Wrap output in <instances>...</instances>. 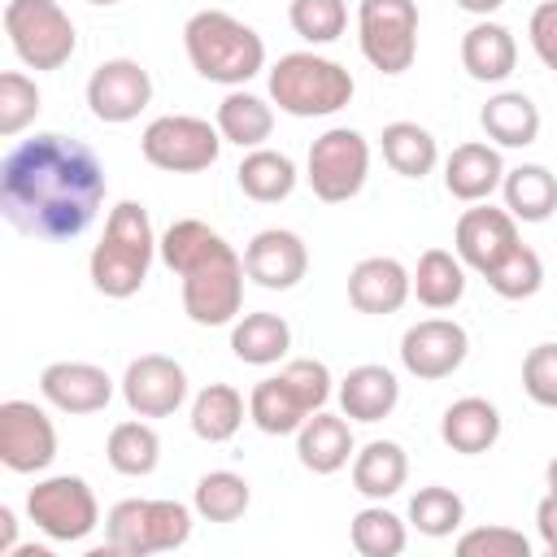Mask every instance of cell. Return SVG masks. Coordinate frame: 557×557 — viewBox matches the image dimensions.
<instances>
[{
  "label": "cell",
  "mask_w": 557,
  "mask_h": 557,
  "mask_svg": "<svg viewBox=\"0 0 557 557\" xmlns=\"http://www.w3.org/2000/svg\"><path fill=\"white\" fill-rule=\"evenodd\" d=\"M104 205L100 157L61 131L17 139L0 161V213L30 239H78Z\"/></svg>",
  "instance_id": "1"
},
{
  "label": "cell",
  "mask_w": 557,
  "mask_h": 557,
  "mask_svg": "<svg viewBox=\"0 0 557 557\" xmlns=\"http://www.w3.org/2000/svg\"><path fill=\"white\" fill-rule=\"evenodd\" d=\"M152 257H157V235H152L148 209L139 200H117L104 218L100 244L87 257L91 287L109 300H126L144 287Z\"/></svg>",
  "instance_id": "2"
},
{
  "label": "cell",
  "mask_w": 557,
  "mask_h": 557,
  "mask_svg": "<svg viewBox=\"0 0 557 557\" xmlns=\"http://www.w3.org/2000/svg\"><path fill=\"white\" fill-rule=\"evenodd\" d=\"M183 48L187 61L200 78L222 83V87H244L252 74L265 70V44L261 35L231 17L226 9H200L183 26Z\"/></svg>",
  "instance_id": "3"
},
{
  "label": "cell",
  "mask_w": 557,
  "mask_h": 557,
  "mask_svg": "<svg viewBox=\"0 0 557 557\" xmlns=\"http://www.w3.org/2000/svg\"><path fill=\"white\" fill-rule=\"evenodd\" d=\"M352 74L318 52H287L270 70V100L292 117H331L352 100Z\"/></svg>",
  "instance_id": "4"
},
{
  "label": "cell",
  "mask_w": 557,
  "mask_h": 557,
  "mask_svg": "<svg viewBox=\"0 0 557 557\" xmlns=\"http://www.w3.org/2000/svg\"><path fill=\"white\" fill-rule=\"evenodd\" d=\"M104 535L122 557L174 553L191 540V509L183 500H117L104 518Z\"/></svg>",
  "instance_id": "5"
},
{
  "label": "cell",
  "mask_w": 557,
  "mask_h": 557,
  "mask_svg": "<svg viewBox=\"0 0 557 557\" xmlns=\"http://www.w3.org/2000/svg\"><path fill=\"white\" fill-rule=\"evenodd\" d=\"M4 35L26 70H61L78 48L74 22L57 0H9Z\"/></svg>",
  "instance_id": "6"
},
{
  "label": "cell",
  "mask_w": 557,
  "mask_h": 557,
  "mask_svg": "<svg viewBox=\"0 0 557 557\" xmlns=\"http://www.w3.org/2000/svg\"><path fill=\"white\" fill-rule=\"evenodd\" d=\"M183 278V313L196 326H226L244 309V257L222 239L209 257H200Z\"/></svg>",
  "instance_id": "7"
},
{
  "label": "cell",
  "mask_w": 557,
  "mask_h": 557,
  "mask_svg": "<svg viewBox=\"0 0 557 557\" xmlns=\"http://www.w3.org/2000/svg\"><path fill=\"white\" fill-rule=\"evenodd\" d=\"M222 131L209 126L205 117H191V113H165V117H152L139 135V152L148 165L165 170V174H200L218 161L222 152Z\"/></svg>",
  "instance_id": "8"
},
{
  "label": "cell",
  "mask_w": 557,
  "mask_h": 557,
  "mask_svg": "<svg viewBox=\"0 0 557 557\" xmlns=\"http://www.w3.org/2000/svg\"><path fill=\"white\" fill-rule=\"evenodd\" d=\"M357 44L379 74H405L418 57V4L413 0H361Z\"/></svg>",
  "instance_id": "9"
},
{
  "label": "cell",
  "mask_w": 557,
  "mask_h": 557,
  "mask_svg": "<svg viewBox=\"0 0 557 557\" xmlns=\"http://www.w3.org/2000/svg\"><path fill=\"white\" fill-rule=\"evenodd\" d=\"M370 174V144L361 131L352 126H331L309 144V161H305V178L313 187L318 200L326 205H344L366 187Z\"/></svg>",
  "instance_id": "10"
},
{
  "label": "cell",
  "mask_w": 557,
  "mask_h": 557,
  "mask_svg": "<svg viewBox=\"0 0 557 557\" xmlns=\"http://www.w3.org/2000/svg\"><path fill=\"white\" fill-rule=\"evenodd\" d=\"M26 513L30 522L57 540V544H78L96 531L100 522V505H96V492L87 487V479L78 474H52V479H39L30 492H26Z\"/></svg>",
  "instance_id": "11"
},
{
  "label": "cell",
  "mask_w": 557,
  "mask_h": 557,
  "mask_svg": "<svg viewBox=\"0 0 557 557\" xmlns=\"http://www.w3.org/2000/svg\"><path fill=\"white\" fill-rule=\"evenodd\" d=\"M57 457V426L35 400L0 405V461L13 474H39Z\"/></svg>",
  "instance_id": "12"
},
{
  "label": "cell",
  "mask_w": 557,
  "mask_h": 557,
  "mask_svg": "<svg viewBox=\"0 0 557 557\" xmlns=\"http://www.w3.org/2000/svg\"><path fill=\"white\" fill-rule=\"evenodd\" d=\"M466 352H470V335L453 318H422L400 335V366L422 383H440L457 374Z\"/></svg>",
  "instance_id": "13"
},
{
  "label": "cell",
  "mask_w": 557,
  "mask_h": 557,
  "mask_svg": "<svg viewBox=\"0 0 557 557\" xmlns=\"http://www.w3.org/2000/svg\"><path fill=\"white\" fill-rule=\"evenodd\" d=\"M152 100V78L139 61L131 57H109L91 70L87 78V104L100 122L109 126H122V122H135Z\"/></svg>",
  "instance_id": "14"
},
{
  "label": "cell",
  "mask_w": 557,
  "mask_h": 557,
  "mask_svg": "<svg viewBox=\"0 0 557 557\" xmlns=\"http://www.w3.org/2000/svg\"><path fill=\"white\" fill-rule=\"evenodd\" d=\"M122 400L139 418H170L187 400V370L165 352H144L122 374Z\"/></svg>",
  "instance_id": "15"
},
{
  "label": "cell",
  "mask_w": 557,
  "mask_h": 557,
  "mask_svg": "<svg viewBox=\"0 0 557 557\" xmlns=\"http://www.w3.org/2000/svg\"><path fill=\"white\" fill-rule=\"evenodd\" d=\"M518 244H522L518 239V218L509 209H492L487 200H479L474 209H466L457 218V231H453V252L470 270H479V274H487L492 265H500Z\"/></svg>",
  "instance_id": "16"
},
{
  "label": "cell",
  "mask_w": 557,
  "mask_h": 557,
  "mask_svg": "<svg viewBox=\"0 0 557 557\" xmlns=\"http://www.w3.org/2000/svg\"><path fill=\"white\" fill-rule=\"evenodd\" d=\"M244 274L265 292H292L309 274V248L296 231L265 226L244 248Z\"/></svg>",
  "instance_id": "17"
},
{
  "label": "cell",
  "mask_w": 557,
  "mask_h": 557,
  "mask_svg": "<svg viewBox=\"0 0 557 557\" xmlns=\"http://www.w3.org/2000/svg\"><path fill=\"white\" fill-rule=\"evenodd\" d=\"M39 392L61 413H100L113 400V379L91 361H52L39 374Z\"/></svg>",
  "instance_id": "18"
},
{
  "label": "cell",
  "mask_w": 557,
  "mask_h": 557,
  "mask_svg": "<svg viewBox=\"0 0 557 557\" xmlns=\"http://www.w3.org/2000/svg\"><path fill=\"white\" fill-rule=\"evenodd\" d=\"M413 296V274L396 257H361L348 270V300L357 313H396Z\"/></svg>",
  "instance_id": "19"
},
{
  "label": "cell",
  "mask_w": 557,
  "mask_h": 557,
  "mask_svg": "<svg viewBox=\"0 0 557 557\" xmlns=\"http://www.w3.org/2000/svg\"><path fill=\"white\" fill-rule=\"evenodd\" d=\"M500 183H505V161H500V148L496 144L470 139V144H457L448 152V161H444V187L461 205L487 200Z\"/></svg>",
  "instance_id": "20"
},
{
  "label": "cell",
  "mask_w": 557,
  "mask_h": 557,
  "mask_svg": "<svg viewBox=\"0 0 557 557\" xmlns=\"http://www.w3.org/2000/svg\"><path fill=\"white\" fill-rule=\"evenodd\" d=\"M352 453H357L352 426H348V418H339V413L318 409V413H309V418L300 422V431H296V457H300V466L313 470V474H335V470H344V466L352 461Z\"/></svg>",
  "instance_id": "21"
},
{
  "label": "cell",
  "mask_w": 557,
  "mask_h": 557,
  "mask_svg": "<svg viewBox=\"0 0 557 557\" xmlns=\"http://www.w3.org/2000/svg\"><path fill=\"white\" fill-rule=\"evenodd\" d=\"M400 400V383L387 366H352L344 379H339V409L344 418L352 422H383Z\"/></svg>",
  "instance_id": "22"
},
{
  "label": "cell",
  "mask_w": 557,
  "mask_h": 557,
  "mask_svg": "<svg viewBox=\"0 0 557 557\" xmlns=\"http://www.w3.org/2000/svg\"><path fill=\"white\" fill-rule=\"evenodd\" d=\"M440 440L453 448V453H466V457H479L487 453L496 440H500V409L483 396H461L444 409L440 418Z\"/></svg>",
  "instance_id": "23"
},
{
  "label": "cell",
  "mask_w": 557,
  "mask_h": 557,
  "mask_svg": "<svg viewBox=\"0 0 557 557\" xmlns=\"http://www.w3.org/2000/svg\"><path fill=\"white\" fill-rule=\"evenodd\" d=\"M461 65L474 83H505L518 65V44L509 35V26L500 22H474L461 35Z\"/></svg>",
  "instance_id": "24"
},
{
  "label": "cell",
  "mask_w": 557,
  "mask_h": 557,
  "mask_svg": "<svg viewBox=\"0 0 557 557\" xmlns=\"http://www.w3.org/2000/svg\"><path fill=\"white\" fill-rule=\"evenodd\" d=\"M479 126L496 148H527L540 139V109L522 91H496L479 109Z\"/></svg>",
  "instance_id": "25"
},
{
  "label": "cell",
  "mask_w": 557,
  "mask_h": 557,
  "mask_svg": "<svg viewBox=\"0 0 557 557\" xmlns=\"http://www.w3.org/2000/svg\"><path fill=\"white\" fill-rule=\"evenodd\" d=\"M296 161L287 157V152H274V148H248V157L239 161V170H235V183H239V191L248 196V200H257V205H278V200H287L292 191H296Z\"/></svg>",
  "instance_id": "26"
},
{
  "label": "cell",
  "mask_w": 557,
  "mask_h": 557,
  "mask_svg": "<svg viewBox=\"0 0 557 557\" xmlns=\"http://www.w3.org/2000/svg\"><path fill=\"white\" fill-rule=\"evenodd\" d=\"M409 457L396 440H370L361 453H352V487L370 500H387L405 487Z\"/></svg>",
  "instance_id": "27"
},
{
  "label": "cell",
  "mask_w": 557,
  "mask_h": 557,
  "mask_svg": "<svg viewBox=\"0 0 557 557\" xmlns=\"http://www.w3.org/2000/svg\"><path fill=\"white\" fill-rule=\"evenodd\" d=\"M500 196L518 222H548L557 213V174L535 161L513 165V170H505Z\"/></svg>",
  "instance_id": "28"
},
{
  "label": "cell",
  "mask_w": 557,
  "mask_h": 557,
  "mask_svg": "<svg viewBox=\"0 0 557 557\" xmlns=\"http://www.w3.org/2000/svg\"><path fill=\"white\" fill-rule=\"evenodd\" d=\"M292 348V326L283 313H244L235 326H231V352L244 361V366H274L283 361Z\"/></svg>",
  "instance_id": "29"
},
{
  "label": "cell",
  "mask_w": 557,
  "mask_h": 557,
  "mask_svg": "<svg viewBox=\"0 0 557 557\" xmlns=\"http://www.w3.org/2000/svg\"><path fill=\"white\" fill-rule=\"evenodd\" d=\"M213 126L235 148H261L270 139V131H274V109H270V100H261V96H252L244 87H231L222 96V104H218V122Z\"/></svg>",
  "instance_id": "30"
},
{
  "label": "cell",
  "mask_w": 557,
  "mask_h": 557,
  "mask_svg": "<svg viewBox=\"0 0 557 557\" xmlns=\"http://www.w3.org/2000/svg\"><path fill=\"white\" fill-rule=\"evenodd\" d=\"M244 413H248V400L239 396V387L231 383H209L196 392L191 400V431L196 440L205 444H226L239 426H244Z\"/></svg>",
  "instance_id": "31"
},
{
  "label": "cell",
  "mask_w": 557,
  "mask_h": 557,
  "mask_svg": "<svg viewBox=\"0 0 557 557\" xmlns=\"http://www.w3.org/2000/svg\"><path fill=\"white\" fill-rule=\"evenodd\" d=\"M379 148H383V161L400 174V178H426L440 161V144L426 126L418 122H387L383 135H379Z\"/></svg>",
  "instance_id": "32"
},
{
  "label": "cell",
  "mask_w": 557,
  "mask_h": 557,
  "mask_svg": "<svg viewBox=\"0 0 557 557\" xmlns=\"http://www.w3.org/2000/svg\"><path fill=\"white\" fill-rule=\"evenodd\" d=\"M413 296L426 309H453L466 296V261L448 248H426L413 270Z\"/></svg>",
  "instance_id": "33"
},
{
  "label": "cell",
  "mask_w": 557,
  "mask_h": 557,
  "mask_svg": "<svg viewBox=\"0 0 557 557\" xmlns=\"http://www.w3.org/2000/svg\"><path fill=\"white\" fill-rule=\"evenodd\" d=\"M248 418L265 435H296L300 422L309 418V409L300 405V396L292 392V383L283 374H274V379H261L248 392Z\"/></svg>",
  "instance_id": "34"
},
{
  "label": "cell",
  "mask_w": 557,
  "mask_h": 557,
  "mask_svg": "<svg viewBox=\"0 0 557 557\" xmlns=\"http://www.w3.org/2000/svg\"><path fill=\"white\" fill-rule=\"evenodd\" d=\"M104 457H109V466H113L117 474L144 479V474H152L157 461H161V440H157V431H152L148 422H139V413H135L131 422H117V426L109 431Z\"/></svg>",
  "instance_id": "35"
},
{
  "label": "cell",
  "mask_w": 557,
  "mask_h": 557,
  "mask_svg": "<svg viewBox=\"0 0 557 557\" xmlns=\"http://www.w3.org/2000/svg\"><path fill=\"white\" fill-rule=\"evenodd\" d=\"M248 500H252V487H248L244 474H235V470H209L196 483L191 509L205 522H235V518L248 513Z\"/></svg>",
  "instance_id": "36"
},
{
  "label": "cell",
  "mask_w": 557,
  "mask_h": 557,
  "mask_svg": "<svg viewBox=\"0 0 557 557\" xmlns=\"http://www.w3.org/2000/svg\"><path fill=\"white\" fill-rule=\"evenodd\" d=\"M218 244H222V235H218L209 222H200V218H178V222H170L165 235L157 239V257H161L174 274H187V270H191L200 257H209Z\"/></svg>",
  "instance_id": "37"
},
{
  "label": "cell",
  "mask_w": 557,
  "mask_h": 557,
  "mask_svg": "<svg viewBox=\"0 0 557 557\" xmlns=\"http://www.w3.org/2000/svg\"><path fill=\"white\" fill-rule=\"evenodd\" d=\"M348 535H352V548H357L361 557H396V553H405V544H409L405 522H400L392 509H383V500H379V505H366L361 513H352Z\"/></svg>",
  "instance_id": "38"
},
{
  "label": "cell",
  "mask_w": 557,
  "mask_h": 557,
  "mask_svg": "<svg viewBox=\"0 0 557 557\" xmlns=\"http://www.w3.org/2000/svg\"><path fill=\"white\" fill-rule=\"evenodd\" d=\"M409 522H413L422 535L444 540V535H453V531L466 522V500H461L453 487H444V483L418 487L413 500H409Z\"/></svg>",
  "instance_id": "39"
},
{
  "label": "cell",
  "mask_w": 557,
  "mask_h": 557,
  "mask_svg": "<svg viewBox=\"0 0 557 557\" xmlns=\"http://www.w3.org/2000/svg\"><path fill=\"white\" fill-rule=\"evenodd\" d=\"M483 278H487V287H492L496 296H505V300H531V296L544 287V261H540L535 248L518 244V248H513L500 265H492Z\"/></svg>",
  "instance_id": "40"
},
{
  "label": "cell",
  "mask_w": 557,
  "mask_h": 557,
  "mask_svg": "<svg viewBox=\"0 0 557 557\" xmlns=\"http://www.w3.org/2000/svg\"><path fill=\"white\" fill-rule=\"evenodd\" d=\"M287 22L305 44H335L348 26V4L344 0H292Z\"/></svg>",
  "instance_id": "41"
},
{
  "label": "cell",
  "mask_w": 557,
  "mask_h": 557,
  "mask_svg": "<svg viewBox=\"0 0 557 557\" xmlns=\"http://www.w3.org/2000/svg\"><path fill=\"white\" fill-rule=\"evenodd\" d=\"M39 83L35 78H26L22 70H4L0 74V135L4 139H13V135H22L30 122H35V113H39Z\"/></svg>",
  "instance_id": "42"
},
{
  "label": "cell",
  "mask_w": 557,
  "mask_h": 557,
  "mask_svg": "<svg viewBox=\"0 0 557 557\" xmlns=\"http://www.w3.org/2000/svg\"><path fill=\"white\" fill-rule=\"evenodd\" d=\"M461 557H531V540L513 527H474L457 540Z\"/></svg>",
  "instance_id": "43"
},
{
  "label": "cell",
  "mask_w": 557,
  "mask_h": 557,
  "mask_svg": "<svg viewBox=\"0 0 557 557\" xmlns=\"http://www.w3.org/2000/svg\"><path fill=\"white\" fill-rule=\"evenodd\" d=\"M278 374L292 383V392L300 396V405L309 413H318L331 400V370H326V361H318V357H292Z\"/></svg>",
  "instance_id": "44"
},
{
  "label": "cell",
  "mask_w": 557,
  "mask_h": 557,
  "mask_svg": "<svg viewBox=\"0 0 557 557\" xmlns=\"http://www.w3.org/2000/svg\"><path fill=\"white\" fill-rule=\"evenodd\" d=\"M522 392L535 405L557 409V344H535L522 357Z\"/></svg>",
  "instance_id": "45"
},
{
  "label": "cell",
  "mask_w": 557,
  "mask_h": 557,
  "mask_svg": "<svg viewBox=\"0 0 557 557\" xmlns=\"http://www.w3.org/2000/svg\"><path fill=\"white\" fill-rule=\"evenodd\" d=\"M527 35H531V48H535V57H540L548 70H557V0H544V4H535L531 22H527Z\"/></svg>",
  "instance_id": "46"
},
{
  "label": "cell",
  "mask_w": 557,
  "mask_h": 557,
  "mask_svg": "<svg viewBox=\"0 0 557 557\" xmlns=\"http://www.w3.org/2000/svg\"><path fill=\"white\" fill-rule=\"evenodd\" d=\"M535 527H540L544 548L557 557V492H548V496L535 505Z\"/></svg>",
  "instance_id": "47"
},
{
  "label": "cell",
  "mask_w": 557,
  "mask_h": 557,
  "mask_svg": "<svg viewBox=\"0 0 557 557\" xmlns=\"http://www.w3.org/2000/svg\"><path fill=\"white\" fill-rule=\"evenodd\" d=\"M17 553V518L9 505H0V557Z\"/></svg>",
  "instance_id": "48"
},
{
  "label": "cell",
  "mask_w": 557,
  "mask_h": 557,
  "mask_svg": "<svg viewBox=\"0 0 557 557\" xmlns=\"http://www.w3.org/2000/svg\"><path fill=\"white\" fill-rule=\"evenodd\" d=\"M500 4H505V0H457V9H466V13H474V17H492Z\"/></svg>",
  "instance_id": "49"
},
{
  "label": "cell",
  "mask_w": 557,
  "mask_h": 557,
  "mask_svg": "<svg viewBox=\"0 0 557 557\" xmlns=\"http://www.w3.org/2000/svg\"><path fill=\"white\" fill-rule=\"evenodd\" d=\"M544 479H548V492H557V457L548 461V470H544Z\"/></svg>",
  "instance_id": "50"
},
{
  "label": "cell",
  "mask_w": 557,
  "mask_h": 557,
  "mask_svg": "<svg viewBox=\"0 0 557 557\" xmlns=\"http://www.w3.org/2000/svg\"><path fill=\"white\" fill-rule=\"evenodd\" d=\"M87 4H104V9H109V4H117V0H87Z\"/></svg>",
  "instance_id": "51"
}]
</instances>
